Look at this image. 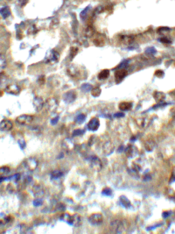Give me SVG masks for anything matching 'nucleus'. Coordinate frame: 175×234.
I'll list each match as a JSON object with an SVG mask.
<instances>
[{
	"label": "nucleus",
	"mask_w": 175,
	"mask_h": 234,
	"mask_svg": "<svg viewBox=\"0 0 175 234\" xmlns=\"http://www.w3.org/2000/svg\"><path fill=\"white\" fill-rule=\"evenodd\" d=\"M118 108L122 111L130 110L132 108V103H130V102H122V103L119 104Z\"/></svg>",
	"instance_id": "17"
},
{
	"label": "nucleus",
	"mask_w": 175,
	"mask_h": 234,
	"mask_svg": "<svg viewBox=\"0 0 175 234\" xmlns=\"http://www.w3.org/2000/svg\"><path fill=\"white\" fill-rule=\"evenodd\" d=\"M6 80H7L6 75H5L4 73L0 74V83H3V82H5Z\"/></svg>",
	"instance_id": "41"
},
{
	"label": "nucleus",
	"mask_w": 175,
	"mask_h": 234,
	"mask_svg": "<svg viewBox=\"0 0 175 234\" xmlns=\"http://www.w3.org/2000/svg\"><path fill=\"white\" fill-rule=\"evenodd\" d=\"M44 76H40V78H39V80H38V82L40 84V85H42L43 84V82H44Z\"/></svg>",
	"instance_id": "49"
},
{
	"label": "nucleus",
	"mask_w": 175,
	"mask_h": 234,
	"mask_svg": "<svg viewBox=\"0 0 175 234\" xmlns=\"http://www.w3.org/2000/svg\"><path fill=\"white\" fill-rule=\"evenodd\" d=\"M89 221H90V224H92L94 225H98V224L103 223V217L100 213H94V214H92V215H90L89 217Z\"/></svg>",
	"instance_id": "5"
},
{
	"label": "nucleus",
	"mask_w": 175,
	"mask_h": 234,
	"mask_svg": "<svg viewBox=\"0 0 175 234\" xmlns=\"http://www.w3.org/2000/svg\"><path fill=\"white\" fill-rule=\"evenodd\" d=\"M13 128V123L10 119H4L0 122V130L4 132L11 131Z\"/></svg>",
	"instance_id": "6"
},
{
	"label": "nucleus",
	"mask_w": 175,
	"mask_h": 234,
	"mask_svg": "<svg viewBox=\"0 0 175 234\" xmlns=\"http://www.w3.org/2000/svg\"><path fill=\"white\" fill-rule=\"evenodd\" d=\"M159 40L162 43H171V41L168 39H166V38H161V39H159Z\"/></svg>",
	"instance_id": "45"
},
{
	"label": "nucleus",
	"mask_w": 175,
	"mask_h": 234,
	"mask_svg": "<svg viewBox=\"0 0 175 234\" xmlns=\"http://www.w3.org/2000/svg\"><path fill=\"white\" fill-rule=\"evenodd\" d=\"M10 171L8 167H0V175H5L6 174H8Z\"/></svg>",
	"instance_id": "33"
},
{
	"label": "nucleus",
	"mask_w": 175,
	"mask_h": 234,
	"mask_svg": "<svg viewBox=\"0 0 175 234\" xmlns=\"http://www.w3.org/2000/svg\"><path fill=\"white\" fill-rule=\"evenodd\" d=\"M26 165L27 167H29V169H31V170H34L37 166H38V161L33 159V158H30V159H28L27 161H26Z\"/></svg>",
	"instance_id": "18"
},
{
	"label": "nucleus",
	"mask_w": 175,
	"mask_h": 234,
	"mask_svg": "<svg viewBox=\"0 0 175 234\" xmlns=\"http://www.w3.org/2000/svg\"><path fill=\"white\" fill-rule=\"evenodd\" d=\"M33 106H34V109L37 111L41 110L43 109V107L45 106V102L42 99V97H35L33 99Z\"/></svg>",
	"instance_id": "12"
},
{
	"label": "nucleus",
	"mask_w": 175,
	"mask_h": 234,
	"mask_svg": "<svg viewBox=\"0 0 175 234\" xmlns=\"http://www.w3.org/2000/svg\"><path fill=\"white\" fill-rule=\"evenodd\" d=\"M88 129L92 131V132H95L96 131L99 126H100V121L97 118H93L90 120V122L88 123Z\"/></svg>",
	"instance_id": "7"
},
{
	"label": "nucleus",
	"mask_w": 175,
	"mask_h": 234,
	"mask_svg": "<svg viewBox=\"0 0 175 234\" xmlns=\"http://www.w3.org/2000/svg\"><path fill=\"white\" fill-rule=\"evenodd\" d=\"M60 60V54L58 53L56 50H49L47 51L46 57H45V61L50 64H55L59 62Z\"/></svg>",
	"instance_id": "1"
},
{
	"label": "nucleus",
	"mask_w": 175,
	"mask_h": 234,
	"mask_svg": "<svg viewBox=\"0 0 175 234\" xmlns=\"http://www.w3.org/2000/svg\"><path fill=\"white\" fill-rule=\"evenodd\" d=\"M37 28L35 27V25H33V26H31L30 28H29V30H28V34H31V33H32V34H36L37 33Z\"/></svg>",
	"instance_id": "37"
},
{
	"label": "nucleus",
	"mask_w": 175,
	"mask_h": 234,
	"mask_svg": "<svg viewBox=\"0 0 175 234\" xmlns=\"http://www.w3.org/2000/svg\"><path fill=\"white\" fill-rule=\"evenodd\" d=\"M33 192L34 196H40L43 194L44 189H43V188H42V186H41L40 184H37V185H35V186L33 187Z\"/></svg>",
	"instance_id": "20"
},
{
	"label": "nucleus",
	"mask_w": 175,
	"mask_h": 234,
	"mask_svg": "<svg viewBox=\"0 0 175 234\" xmlns=\"http://www.w3.org/2000/svg\"><path fill=\"white\" fill-rule=\"evenodd\" d=\"M114 150V145L112 144V142L110 141H108L106 142L104 145H103V153L106 154V155H109Z\"/></svg>",
	"instance_id": "15"
},
{
	"label": "nucleus",
	"mask_w": 175,
	"mask_h": 234,
	"mask_svg": "<svg viewBox=\"0 0 175 234\" xmlns=\"http://www.w3.org/2000/svg\"><path fill=\"white\" fill-rule=\"evenodd\" d=\"M81 223V218L78 215H74L71 216V220H70V224L75 225V226H78Z\"/></svg>",
	"instance_id": "23"
},
{
	"label": "nucleus",
	"mask_w": 175,
	"mask_h": 234,
	"mask_svg": "<svg viewBox=\"0 0 175 234\" xmlns=\"http://www.w3.org/2000/svg\"><path fill=\"white\" fill-rule=\"evenodd\" d=\"M134 40H135V37L133 35H129V34H123V35H120V37H119L120 42H122L124 45L132 44Z\"/></svg>",
	"instance_id": "10"
},
{
	"label": "nucleus",
	"mask_w": 175,
	"mask_h": 234,
	"mask_svg": "<svg viewBox=\"0 0 175 234\" xmlns=\"http://www.w3.org/2000/svg\"><path fill=\"white\" fill-rule=\"evenodd\" d=\"M85 119H86V116L84 114H80L75 119V122L80 125V124H82L85 121Z\"/></svg>",
	"instance_id": "29"
},
{
	"label": "nucleus",
	"mask_w": 175,
	"mask_h": 234,
	"mask_svg": "<svg viewBox=\"0 0 175 234\" xmlns=\"http://www.w3.org/2000/svg\"><path fill=\"white\" fill-rule=\"evenodd\" d=\"M104 11V7L103 6H97L96 8V10H95V13L96 14V15H98V14H100V13H102V12H103Z\"/></svg>",
	"instance_id": "38"
},
{
	"label": "nucleus",
	"mask_w": 175,
	"mask_h": 234,
	"mask_svg": "<svg viewBox=\"0 0 175 234\" xmlns=\"http://www.w3.org/2000/svg\"><path fill=\"white\" fill-rule=\"evenodd\" d=\"M155 75H157L158 77H159V78H162L163 76H164V72L162 71V70H157L156 72H155Z\"/></svg>",
	"instance_id": "42"
},
{
	"label": "nucleus",
	"mask_w": 175,
	"mask_h": 234,
	"mask_svg": "<svg viewBox=\"0 0 175 234\" xmlns=\"http://www.w3.org/2000/svg\"><path fill=\"white\" fill-rule=\"evenodd\" d=\"M18 143L20 145L21 148H25V139L23 137H21V139H18Z\"/></svg>",
	"instance_id": "34"
},
{
	"label": "nucleus",
	"mask_w": 175,
	"mask_h": 234,
	"mask_svg": "<svg viewBox=\"0 0 175 234\" xmlns=\"http://www.w3.org/2000/svg\"><path fill=\"white\" fill-rule=\"evenodd\" d=\"M29 2V0H18V5L20 7H24L25 5H26Z\"/></svg>",
	"instance_id": "36"
},
{
	"label": "nucleus",
	"mask_w": 175,
	"mask_h": 234,
	"mask_svg": "<svg viewBox=\"0 0 175 234\" xmlns=\"http://www.w3.org/2000/svg\"><path fill=\"white\" fill-rule=\"evenodd\" d=\"M9 1H11V0H9Z\"/></svg>",
	"instance_id": "50"
},
{
	"label": "nucleus",
	"mask_w": 175,
	"mask_h": 234,
	"mask_svg": "<svg viewBox=\"0 0 175 234\" xmlns=\"http://www.w3.org/2000/svg\"><path fill=\"white\" fill-rule=\"evenodd\" d=\"M62 175H63V173L61 170H54L52 172V178H54V179L60 178Z\"/></svg>",
	"instance_id": "27"
},
{
	"label": "nucleus",
	"mask_w": 175,
	"mask_h": 234,
	"mask_svg": "<svg viewBox=\"0 0 175 234\" xmlns=\"http://www.w3.org/2000/svg\"><path fill=\"white\" fill-rule=\"evenodd\" d=\"M41 202H42V200H35V201H34V205H35V206L40 205Z\"/></svg>",
	"instance_id": "47"
},
{
	"label": "nucleus",
	"mask_w": 175,
	"mask_h": 234,
	"mask_svg": "<svg viewBox=\"0 0 175 234\" xmlns=\"http://www.w3.org/2000/svg\"><path fill=\"white\" fill-rule=\"evenodd\" d=\"M45 106H46V109L50 111V112H54L55 110L57 109L58 107V102L55 98L53 97H50L48 98L46 102H45Z\"/></svg>",
	"instance_id": "3"
},
{
	"label": "nucleus",
	"mask_w": 175,
	"mask_h": 234,
	"mask_svg": "<svg viewBox=\"0 0 175 234\" xmlns=\"http://www.w3.org/2000/svg\"><path fill=\"white\" fill-rule=\"evenodd\" d=\"M127 74H128V72L124 68L118 69L115 72V81H116V83H120L124 79V77L127 75Z\"/></svg>",
	"instance_id": "4"
},
{
	"label": "nucleus",
	"mask_w": 175,
	"mask_h": 234,
	"mask_svg": "<svg viewBox=\"0 0 175 234\" xmlns=\"http://www.w3.org/2000/svg\"><path fill=\"white\" fill-rule=\"evenodd\" d=\"M84 132L82 131V130H80V129H78V130H75V131H74V132H73V135L74 136H78V135H81L82 133H83Z\"/></svg>",
	"instance_id": "43"
},
{
	"label": "nucleus",
	"mask_w": 175,
	"mask_h": 234,
	"mask_svg": "<svg viewBox=\"0 0 175 234\" xmlns=\"http://www.w3.org/2000/svg\"><path fill=\"white\" fill-rule=\"evenodd\" d=\"M61 219H62V220H64V221H66L67 223H70V220H71V216L68 214V213H65V214H63L62 216V218H61Z\"/></svg>",
	"instance_id": "32"
},
{
	"label": "nucleus",
	"mask_w": 175,
	"mask_h": 234,
	"mask_svg": "<svg viewBox=\"0 0 175 234\" xmlns=\"http://www.w3.org/2000/svg\"><path fill=\"white\" fill-rule=\"evenodd\" d=\"M153 97L155 98V100L159 103L160 102H163L165 98V95L163 93V92H160V91H156L154 92L153 94Z\"/></svg>",
	"instance_id": "21"
},
{
	"label": "nucleus",
	"mask_w": 175,
	"mask_h": 234,
	"mask_svg": "<svg viewBox=\"0 0 175 234\" xmlns=\"http://www.w3.org/2000/svg\"><path fill=\"white\" fill-rule=\"evenodd\" d=\"M81 89L83 91H90L92 90V86H91L90 84H89V83H85V84H83V85L81 87Z\"/></svg>",
	"instance_id": "30"
},
{
	"label": "nucleus",
	"mask_w": 175,
	"mask_h": 234,
	"mask_svg": "<svg viewBox=\"0 0 175 234\" xmlns=\"http://www.w3.org/2000/svg\"><path fill=\"white\" fill-rule=\"evenodd\" d=\"M120 200L122 202L123 206H124L125 208H129L131 206V202H130V200L127 197H125V196H123L120 197Z\"/></svg>",
	"instance_id": "26"
},
{
	"label": "nucleus",
	"mask_w": 175,
	"mask_h": 234,
	"mask_svg": "<svg viewBox=\"0 0 175 234\" xmlns=\"http://www.w3.org/2000/svg\"><path fill=\"white\" fill-rule=\"evenodd\" d=\"M58 119H59V117H56V118H54V119L51 121V124H52V125H55V124L58 122Z\"/></svg>",
	"instance_id": "48"
},
{
	"label": "nucleus",
	"mask_w": 175,
	"mask_h": 234,
	"mask_svg": "<svg viewBox=\"0 0 175 234\" xmlns=\"http://www.w3.org/2000/svg\"><path fill=\"white\" fill-rule=\"evenodd\" d=\"M93 43L97 46V47H103L105 45L106 43V39L104 37L103 34H97L96 35L94 36V40H93Z\"/></svg>",
	"instance_id": "8"
},
{
	"label": "nucleus",
	"mask_w": 175,
	"mask_h": 234,
	"mask_svg": "<svg viewBox=\"0 0 175 234\" xmlns=\"http://www.w3.org/2000/svg\"><path fill=\"white\" fill-rule=\"evenodd\" d=\"M0 14H1V16H2L4 19H6V18H8V17L12 14L11 9H10L8 6H5V7H3V8L0 9Z\"/></svg>",
	"instance_id": "19"
},
{
	"label": "nucleus",
	"mask_w": 175,
	"mask_h": 234,
	"mask_svg": "<svg viewBox=\"0 0 175 234\" xmlns=\"http://www.w3.org/2000/svg\"><path fill=\"white\" fill-rule=\"evenodd\" d=\"M90 10V6L89 7H86L81 12V19H82V20H86V19H87V12H88V11Z\"/></svg>",
	"instance_id": "31"
},
{
	"label": "nucleus",
	"mask_w": 175,
	"mask_h": 234,
	"mask_svg": "<svg viewBox=\"0 0 175 234\" xmlns=\"http://www.w3.org/2000/svg\"><path fill=\"white\" fill-rule=\"evenodd\" d=\"M63 98L65 100V102L70 104V103H73L75 98H76V93L74 91H68L67 93L64 94L63 96Z\"/></svg>",
	"instance_id": "13"
},
{
	"label": "nucleus",
	"mask_w": 175,
	"mask_h": 234,
	"mask_svg": "<svg viewBox=\"0 0 175 234\" xmlns=\"http://www.w3.org/2000/svg\"><path fill=\"white\" fill-rule=\"evenodd\" d=\"M78 53V48L75 47H72L70 48V53H69V56H70V59H74V57H75V55L77 54Z\"/></svg>",
	"instance_id": "28"
},
{
	"label": "nucleus",
	"mask_w": 175,
	"mask_h": 234,
	"mask_svg": "<svg viewBox=\"0 0 175 234\" xmlns=\"http://www.w3.org/2000/svg\"><path fill=\"white\" fill-rule=\"evenodd\" d=\"M125 153H126V155L128 157L132 158L137 154V148H136V147H134V145H129L125 150Z\"/></svg>",
	"instance_id": "16"
},
{
	"label": "nucleus",
	"mask_w": 175,
	"mask_h": 234,
	"mask_svg": "<svg viewBox=\"0 0 175 234\" xmlns=\"http://www.w3.org/2000/svg\"><path fill=\"white\" fill-rule=\"evenodd\" d=\"M124 114L123 112H121V113H116L114 115L115 118H122V117H124Z\"/></svg>",
	"instance_id": "46"
},
{
	"label": "nucleus",
	"mask_w": 175,
	"mask_h": 234,
	"mask_svg": "<svg viewBox=\"0 0 175 234\" xmlns=\"http://www.w3.org/2000/svg\"><path fill=\"white\" fill-rule=\"evenodd\" d=\"M146 54H155L156 53V50L153 48V47H150V48H147L146 52H145Z\"/></svg>",
	"instance_id": "44"
},
{
	"label": "nucleus",
	"mask_w": 175,
	"mask_h": 234,
	"mask_svg": "<svg viewBox=\"0 0 175 234\" xmlns=\"http://www.w3.org/2000/svg\"><path fill=\"white\" fill-rule=\"evenodd\" d=\"M103 195H106V196H111L112 195V191L110 189H104L102 192Z\"/></svg>",
	"instance_id": "40"
},
{
	"label": "nucleus",
	"mask_w": 175,
	"mask_h": 234,
	"mask_svg": "<svg viewBox=\"0 0 175 234\" xmlns=\"http://www.w3.org/2000/svg\"><path fill=\"white\" fill-rule=\"evenodd\" d=\"M5 65V58L3 54H0V67H4Z\"/></svg>",
	"instance_id": "39"
},
{
	"label": "nucleus",
	"mask_w": 175,
	"mask_h": 234,
	"mask_svg": "<svg viewBox=\"0 0 175 234\" xmlns=\"http://www.w3.org/2000/svg\"><path fill=\"white\" fill-rule=\"evenodd\" d=\"M33 119H34L33 116L25 114V115L18 116L16 119V121L18 124H19L21 126H29V125L32 124V122L33 121Z\"/></svg>",
	"instance_id": "2"
},
{
	"label": "nucleus",
	"mask_w": 175,
	"mask_h": 234,
	"mask_svg": "<svg viewBox=\"0 0 175 234\" xmlns=\"http://www.w3.org/2000/svg\"><path fill=\"white\" fill-rule=\"evenodd\" d=\"M145 121H146V119H138L137 123L140 127H144L145 126Z\"/></svg>",
	"instance_id": "35"
},
{
	"label": "nucleus",
	"mask_w": 175,
	"mask_h": 234,
	"mask_svg": "<svg viewBox=\"0 0 175 234\" xmlns=\"http://www.w3.org/2000/svg\"><path fill=\"white\" fill-rule=\"evenodd\" d=\"M101 92H102V90L101 88L99 87H96V88H92L91 90V95L94 97H97L101 95Z\"/></svg>",
	"instance_id": "25"
},
{
	"label": "nucleus",
	"mask_w": 175,
	"mask_h": 234,
	"mask_svg": "<svg viewBox=\"0 0 175 234\" xmlns=\"http://www.w3.org/2000/svg\"><path fill=\"white\" fill-rule=\"evenodd\" d=\"M90 164H91V167H93V169H95L96 171H99L102 168L101 160L97 156H92L90 158Z\"/></svg>",
	"instance_id": "9"
},
{
	"label": "nucleus",
	"mask_w": 175,
	"mask_h": 234,
	"mask_svg": "<svg viewBox=\"0 0 175 234\" xmlns=\"http://www.w3.org/2000/svg\"><path fill=\"white\" fill-rule=\"evenodd\" d=\"M109 76V69H103L98 74V79L100 80H105Z\"/></svg>",
	"instance_id": "24"
},
{
	"label": "nucleus",
	"mask_w": 175,
	"mask_h": 234,
	"mask_svg": "<svg viewBox=\"0 0 175 234\" xmlns=\"http://www.w3.org/2000/svg\"><path fill=\"white\" fill-rule=\"evenodd\" d=\"M68 74L74 78V77H76L80 74V70L77 69L75 66H72L68 69Z\"/></svg>",
	"instance_id": "22"
},
{
	"label": "nucleus",
	"mask_w": 175,
	"mask_h": 234,
	"mask_svg": "<svg viewBox=\"0 0 175 234\" xmlns=\"http://www.w3.org/2000/svg\"><path fill=\"white\" fill-rule=\"evenodd\" d=\"M83 34H84L85 37H87V38H92L96 34L95 28L92 25H88V26L85 27Z\"/></svg>",
	"instance_id": "14"
},
{
	"label": "nucleus",
	"mask_w": 175,
	"mask_h": 234,
	"mask_svg": "<svg viewBox=\"0 0 175 234\" xmlns=\"http://www.w3.org/2000/svg\"><path fill=\"white\" fill-rule=\"evenodd\" d=\"M5 91L9 94H12V95H18L20 92V88L17 85V84H9L6 88H5Z\"/></svg>",
	"instance_id": "11"
}]
</instances>
